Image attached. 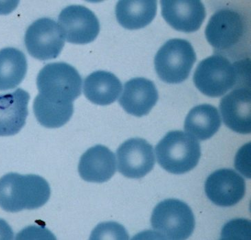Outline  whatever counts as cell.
I'll list each match as a JSON object with an SVG mask.
<instances>
[{
	"mask_svg": "<svg viewBox=\"0 0 251 240\" xmlns=\"http://www.w3.org/2000/svg\"><path fill=\"white\" fill-rule=\"evenodd\" d=\"M249 59L232 64L226 58L216 54L204 59L198 65L194 75L196 87L211 98L223 96L237 85L250 82Z\"/></svg>",
	"mask_w": 251,
	"mask_h": 240,
	"instance_id": "cell-1",
	"label": "cell"
},
{
	"mask_svg": "<svg viewBox=\"0 0 251 240\" xmlns=\"http://www.w3.org/2000/svg\"><path fill=\"white\" fill-rule=\"evenodd\" d=\"M50 194L49 183L38 175L8 173L0 178V207L7 212L40 208Z\"/></svg>",
	"mask_w": 251,
	"mask_h": 240,
	"instance_id": "cell-2",
	"label": "cell"
},
{
	"mask_svg": "<svg viewBox=\"0 0 251 240\" xmlns=\"http://www.w3.org/2000/svg\"><path fill=\"white\" fill-rule=\"evenodd\" d=\"M157 161L164 170L182 175L196 168L201 156L200 143L181 131H170L156 146Z\"/></svg>",
	"mask_w": 251,
	"mask_h": 240,
	"instance_id": "cell-3",
	"label": "cell"
},
{
	"mask_svg": "<svg viewBox=\"0 0 251 240\" xmlns=\"http://www.w3.org/2000/svg\"><path fill=\"white\" fill-rule=\"evenodd\" d=\"M39 94L51 103L72 104L81 94L82 78L66 63L46 65L37 78Z\"/></svg>",
	"mask_w": 251,
	"mask_h": 240,
	"instance_id": "cell-4",
	"label": "cell"
},
{
	"mask_svg": "<svg viewBox=\"0 0 251 240\" xmlns=\"http://www.w3.org/2000/svg\"><path fill=\"white\" fill-rule=\"evenodd\" d=\"M151 224L161 239L186 240L195 229L194 213L185 202L177 199H166L153 210Z\"/></svg>",
	"mask_w": 251,
	"mask_h": 240,
	"instance_id": "cell-5",
	"label": "cell"
},
{
	"mask_svg": "<svg viewBox=\"0 0 251 240\" xmlns=\"http://www.w3.org/2000/svg\"><path fill=\"white\" fill-rule=\"evenodd\" d=\"M196 61V54L190 43L184 39H170L157 52L155 69L165 83L179 84L189 77Z\"/></svg>",
	"mask_w": 251,
	"mask_h": 240,
	"instance_id": "cell-6",
	"label": "cell"
},
{
	"mask_svg": "<svg viewBox=\"0 0 251 240\" xmlns=\"http://www.w3.org/2000/svg\"><path fill=\"white\" fill-rule=\"evenodd\" d=\"M25 42L29 54L41 61L56 59L65 45L64 36L57 22L46 18L36 20L28 27Z\"/></svg>",
	"mask_w": 251,
	"mask_h": 240,
	"instance_id": "cell-7",
	"label": "cell"
},
{
	"mask_svg": "<svg viewBox=\"0 0 251 240\" xmlns=\"http://www.w3.org/2000/svg\"><path fill=\"white\" fill-rule=\"evenodd\" d=\"M59 26L64 39L72 44H90L100 32V23L95 13L81 5H71L61 12Z\"/></svg>",
	"mask_w": 251,
	"mask_h": 240,
	"instance_id": "cell-8",
	"label": "cell"
},
{
	"mask_svg": "<svg viewBox=\"0 0 251 240\" xmlns=\"http://www.w3.org/2000/svg\"><path fill=\"white\" fill-rule=\"evenodd\" d=\"M245 32L242 15L230 8L216 12L210 19L205 30L210 45L219 50H229L240 43Z\"/></svg>",
	"mask_w": 251,
	"mask_h": 240,
	"instance_id": "cell-9",
	"label": "cell"
},
{
	"mask_svg": "<svg viewBox=\"0 0 251 240\" xmlns=\"http://www.w3.org/2000/svg\"><path fill=\"white\" fill-rule=\"evenodd\" d=\"M117 155L118 170L127 178H143L154 167L153 146L141 138L125 141L118 149Z\"/></svg>",
	"mask_w": 251,
	"mask_h": 240,
	"instance_id": "cell-10",
	"label": "cell"
},
{
	"mask_svg": "<svg viewBox=\"0 0 251 240\" xmlns=\"http://www.w3.org/2000/svg\"><path fill=\"white\" fill-rule=\"evenodd\" d=\"M205 193L215 205L232 207L244 198L246 183L243 177L231 169H220L211 174L206 180Z\"/></svg>",
	"mask_w": 251,
	"mask_h": 240,
	"instance_id": "cell-11",
	"label": "cell"
},
{
	"mask_svg": "<svg viewBox=\"0 0 251 240\" xmlns=\"http://www.w3.org/2000/svg\"><path fill=\"white\" fill-rule=\"evenodd\" d=\"M160 4L163 18L177 31H197L206 18L205 7L198 0H164Z\"/></svg>",
	"mask_w": 251,
	"mask_h": 240,
	"instance_id": "cell-12",
	"label": "cell"
},
{
	"mask_svg": "<svg viewBox=\"0 0 251 240\" xmlns=\"http://www.w3.org/2000/svg\"><path fill=\"white\" fill-rule=\"evenodd\" d=\"M224 123L237 133L251 132V90L248 87H237L225 95L220 103Z\"/></svg>",
	"mask_w": 251,
	"mask_h": 240,
	"instance_id": "cell-13",
	"label": "cell"
},
{
	"mask_svg": "<svg viewBox=\"0 0 251 240\" xmlns=\"http://www.w3.org/2000/svg\"><path fill=\"white\" fill-rule=\"evenodd\" d=\"M158 100L154 83L145 78H134L124 85L119 104L127 113L136 117L148 115Z\"/></svg>",
	"mask_w": 251,
	"mask_h": 240,
	"instance_id": "cell-14",
	"label": "cell"
},
{
	"mask_svg": "<svg viewBox=\"0 0 251 240\" xmlns=\"http://www.w3.org/2000/svg\"><path fill=\"white\" fill-rule=\"evenodd\" d=\"M29 100L28 92L20 88L0 94V136L15 135L25 127Z\"/></svg>",
	"mask_w": 251,
	"mask_h": 240,
	"instance_id": "cell-15",
	"label": "cell"
},
{
	"mask_svg": "<svg viewBox=\"0 0 251 240\" xmlns=\"http://www.w3.org/2000/svg\"><path fill=\"white\" fill-rule=\"evenodd\" d=\"M117 171L115 155L108 148L97 145L81 156L78 173L85 181L101 183L114 176Z\"/></svg>",
	"mask_w": 251,
	"mask_h": 240,
	"instance_id": "cell-16",
	"label": "cell"
},
{
	"mask_svg": "<svg viewBox=\"0 0 251 240\" xmlns=\"http://www.w3.org/2000/svg\"><path fill=\"white\" fill-rule=\"evenodd\" d=\"M122 84L112 73L97 71L85 78L83 93L91 103L106 106L114 103L122 91Z\"/></svg>",
	"mask_w": 251,
	"mask_h": 240,
	"instance_id": "cell-17",
	"label": "cell"
},
{
	"mask_svg": "<svg viewBox=\"0 0 251 240\" xmlns=\"http://www.w3.org/2000/svg\"><path fill=\"white\" fill-rule=\"evenodd\" d=\"M221 117L216 107L209 104L194 107L184 122V130L199 140H207L221 127Z\"/></svg>",
	"mask_w": 251,
	"mask_h": 240,
	"instance_id": "cell-18",
	"label": "cell"
},
{
	"mask_svg": "<svg viewBox=\"0 0 251 240\" xmlns=\"http://www.w3.org/2000/svg\"><path fill=\"white\" fill-rule=\"evenodd\" d=\"M157 1H118L116 6L117 21L128 30H138L150 24L156 17Z\"/></svg>",
	"mask_w": 251,
	"mask_h": 240,
	"instance_id": "cell-19",
	"label": "cell"
},
{
	"mask_svg": "<svg viewBox=\"0 0 251 240\" xmlns=\"http://www.w3.org/2000/svg\"><path fill=\"white\" fill-rule=\"evenodd\" d=\"M28 69L25 54L13 47L0 50V91L13 89L25 79Z\"/></svg>",
	"mask_w": 251,
	"mask_h": 240,
	"instance_id": "cell-20",
	"label": "cell"
},
{
	"mask_svg": "<svg viewBox=\"0 0 251 240\" xmlns=\"http://www.w3.org/2000/svg\"><path fill=\"white\" fill-rule=\"evenodd\" d=\"M33 110L41 125L49 129H57L71 120L74 113V105L73 103H51L38 94L34 100Z\"/></svg>",
	"mask_w": 251,
	"mask_h": 240,
	"instance_id": "cell-21",
	"label": "cell"
},
{
	"mask_svg": "<svg viewBox=\"0 0 251 240\" xmlns=\"http://www.w3.org/2000/svg\"><path fill=\"white\" fill-rule=\"evenodd\" d=\"M251 223L247 219H234L227 222L222 230L223 240H250Z\"/></svg>",
	"mask_w": 251,
	"mask_h": 240,
	"instance_id": "cell-22",
	"label": "cell"
},
{
	"mask_svg": "<svg viewBox=\"0 0 251 240\" xmlns=\"http://www.w3.org/2000/svg\"><path fill=\"white\" fill-rule=\"evenodd\" d=\"M129 235L124 226L117 222L99 224L92 231L90 240H128Z\"/></svg>",
	"mask_w": 251,
	"mask_h": 240,
	"instance_id": "cell-23",
	"label": "cell"
},
{
	"mask_svg": "<svg viewBox=\"0 0 251 240\" xmlns=\"http://www.w3.org/2000/svg\"><path fill=\"white\" fill-rule=\"evenodd\" d=\"M251 142L242 146L237 152L235 159V168L246 178H251Z\"/></svg>",
	"mask_w": 251,
	"mask_h": 240,
	"instance_id": "cell-24",
	"label": "cell"
},
{
	"mask_svg": "<svg viewBox=\"0 0 251 240\" xmlns=\"http://www.w3.org/2000/svg\"><path fill=\"white\" fill-rule=\"evenodd\" d=\"M13 230L4 219H0V240H13Z\"/></svg>",
	"mask_w": 251,
	"mask_h": 240,
	"instance_id": "cell-25",
	"label": "cell"
}]
</instances>
